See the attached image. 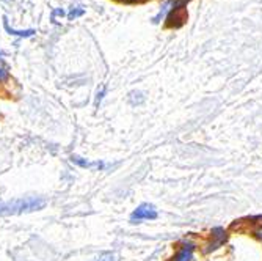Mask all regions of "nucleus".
I'll list each match as a JSON object with an SVG mask.
<instances>
[{"mask_svg": "<svg viewBox=\"0 0 262 261\" xmlns=\"http://www.w3.org/2000/svg\"><path fill=\"white\" fill-rule=\"evenodd\" d=\"M46 206V200L41 197H27L11 202H0V216H17L24 212L39 211Z\"/></svg>", "mask_w": 262, "mask_h": 261, "instance_id": "nucleus-1", "label": "nucleus"}, {"mask_svg": "<svg viewBox=\"0 0 262 261\" xmlns=\"http://www.w3.org/2000/svg\"><path fill=\"white\" fill-rule=\"evenodd\" d=\"M154 219H157V211H156V208L152 206V205H149V203H143V205H140L132 214H130V220L134 222V224H137V222H140V220H154Z\"/></svg>", "mask_w": 262, "mask_h": 261, "instance_id": "nucleus-2", "label": "nucleus"}, {"mask_svg": "<svg viewBox=\"0 0 262 261\" xmlns=\"http://www.w3.org/2000/svg\"><path fill=\"white\" fill-rule=\"evenodd\" d=\"M71 162L79 165V167H83V169H90V170H104L107 165L102 162V160H86L83 157H79V156H71Z\"/></svg>", "mask_w": 262, "mask_h": 261, "instance_id": "nucleus-3", "label": "nucleus"}, {"mask_svg": "<svg viewBox=\"0 0 262 261\" xmlns=\"http://www.w3.org/2000/svg\"><path fill=\"white\" fill-rule=\"evenodd\" d=\"M212 236H213V241L209 244V247L206 249V252H212V250L219 249V247L225 243V239H226L225 230L220 228V227H217V228H213V230H212Z\"/></svg>", "mask_w": 262, "mask_h": 261, "instance_id": "nucleus-4", "label": "nucleus"}, {"mask_svg": "<svg viewBox=\"0 0 262 261\" xmlns=\"http://www.w3.org/2000/svg\"><path fill=\"white\" fill-rule=\"evenodd\" d=\"M193 250H195V246L192 243H184V246L181 247L179 253L174 256L173 261H193Z\"/></svg>", "mask_w": 262, "mask_h": 261, "instance_id": "nucleus-5", "label": "nucleus"}, {"mask_svg": "<svg viewBox=\"0 0 262 261\" xmlns=\"http://www.w3.org/2000/svg\"><path fill=\"white\" fill-rule=\"evenodd\" d=\"M4 26H5V29H7V32L10 33V35H16V36H22V38H29V36H33L36 32L35 30H14V29H11L10 26H8V21H7V17H4Z\"/></svg>", "mask_w": 262, "mask_h": 261, "instance_id": "nucleus-6", "label": "nucleus"}, {"mask_svg": "<svg viewBox=\"0 0 262 261\" xmlns=\"http://www.w3.org/2000/svg\"><path fill=\"white\" fill-rule=\"evenodd\" d=\"M170 7H173V2H166V4H165L162 8H160V11H159V13H157V14L152 17V22H154V24H159V22H160V21H162V19L166 16V13H168V11L171 10Z\"/></svg>", "mask_w": 262, "mask_h": 261, "instance_id": "nucleus-7", "label": "nucleus"}, {"mask_svg": "<svg viewBox=\"0 0 262 261\" xmlns=\"http://www.w3.org/2000/svg\"><path fill=\"white\" fill-rule=\"evenodd\" d=\"M143 101H145V96H143V93H140V91H132V93H130V103H132L134 106L141 104Z\"/></svg>", "mask_w": 262, "mask_h": 261, "instance_id": "nucleus-8", "label": "nucleus"}, {"mask_svg": "<svg viewBox=\"0 0 262 261\" xmlns=\"http://www.w3.org/2000/svg\"><path fill=\"white\" fill-rule=\"evenodd\" d=\"M83 13H85V10H82V8H73V10L68 13V17L69 19H74V17L83 16Z\"/></svg>", "mask_w": 262, "mask_h": 261, "instance_id": "nucleus-9", "label": "nucleus"}, {"mask_svg": "<svg viewBox=\"0 0 262 261\" xmlns=\"http://www.w3.org/2000/svg\"><path fill=\"white\" fill-rule=\"evenodd\" d=\"M105 93H107V88H105V87H102V88L98 91V94H96V101H94V104H96V107H99L101 101H102V99H104V96H105Z\"/></svg>", "mask_w": 262, "mask_h": 261, "instance_id": "nucleus-10", "label": "nucleus"}, {"mask_svg": "<svg viewBox=\"0 0 262 261\" xmlns=\"http://www.w3.org/2000/svg\"><path fill=\"white\" fill-rule=\"evenodd\" d=\"M98 261H115V256L112 253H104L102 256L98 258Z\"/></svg>", "mask_w": 262, "mask_h": 261, "instance_id": "nucleus-11", "label": "nucleus"}, {"mask_svg": "<svg viewBox=\"0 0 262 261\" xmlns=\"http://www.w3.org/2000/svg\"><path fill=\"white\" fill-rule=\"evenodd\" d=\"M7 71L4 69V68H0V81H4V79H7Z\"/></svg>", "mask_w": 262, "mask_h": 261, "instance_id": "nucleus-12", "label": "nucleus"}, {"mask_svg": "<svg viewBox=\"0 0 262 261\" xmlns=\"http://www.w3.org/2000/svg\"><path fill=\"white\" fill-rule=\"evenodd\" d=\"M256 234H257V236H259V238L262 239V230H257V231H256Z\"/></svg>", "mask_w": 262, "mask_h": 261, "instance_id": "nucleus-13", "label": "nucleus"}]
</instances>
